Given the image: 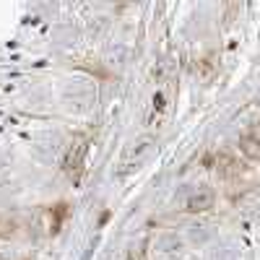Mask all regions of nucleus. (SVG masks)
Listing matches in <instances>:
<instances>
[{
  "instance_id": "obj_1",
  "label": "nucleus",
  "mask_w": 260,
  "mask_h": 260,
  "mask_svg": "<svg viewBox=\"0 0 260 260\" xmlns=\"http://www.w3.org/2000/svg\"><path fill=\"white\" fill-rule=\"evenodd\" d=\"M213 201H216L213 190L201 187V190H195L190 198L185 201V208H187L190 213H203V211H211V208H213Z\"/></svg>"
},
{
  "instance_id": "obj_2",
  "label": "nucleus",
  "mask_w": 260,
  "mask_h": 260,
  "mask_svg": "<svg viewBox=\"0 0 260 260\" xmlns=\"http://www.w3.org/2000/svg\"><path fill=\"white\" fill-rule=\"evenodd\" d=\"M240 146H242V151H245L247 156H252L255 161H260V138H242Z\"/></svg>"
}]
</instances>
